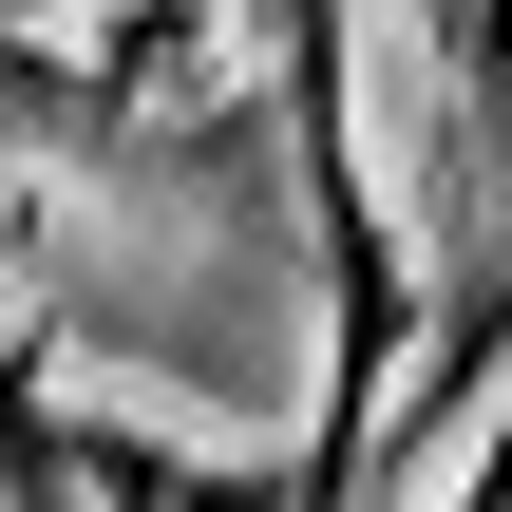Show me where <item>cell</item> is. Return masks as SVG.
<instances>
[{
	"label": "cell",
	"instance_id": "7a4b0ae2",
	"mask_svg": "<svg viewBox=\"0 0 512 512\" xmlns=\"http://www.w3.org/2000/svg\"><path fill=\"white\" fill-rule=\"evenodd\" d=\"M399 19H418V57H437V95H475V114L512 133V0H399Z\"/></svg>",
	"mask_w": 512,
	"mask_h": 512
},
{
	"label": "cell",
	"instance_id": "3957f363",
	"mask_svg": "<svg viewBox=\"0 0 512 512\" xmlns=\"http://www.w3.org/2000/svg\"><path fill=\"white\" fill-rule=\"evenodd\" d=\"M437 512H512V380H494V437H475V475H456Z\"/></svg>",
	"mask_w": 512,
	"mask_h": 512
},
{
	"label": "cell",
	"instance_id": "6da1fadb",
	"mask_svg": "<svg viewBox=\"0 0 512 512\" xmlns=\"http://www.w3.org/2000/svg\"><path fill=\"white\" fill-rule=\"evenodd\" d=\"M285 133H304V209H323V456H304V512H342L361 437H380V380L418 361V190L380 171V114H361V0H304L285 19Z\"/></svg>",
	"mask_w": 512,
	"mask_h": 512
}]
</instances>
